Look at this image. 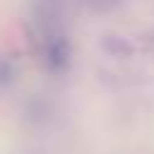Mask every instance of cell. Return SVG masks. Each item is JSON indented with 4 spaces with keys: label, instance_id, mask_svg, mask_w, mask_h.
<instances>
[{
    "label": "cell",
    "instance_id": "obj_1",
    "mask_svg": "<svg viewBox=\"0 0 154 154\" xmlns=\"http://www.w3.org/2000/svg\"><path fill=\"white\" fill-rule=\"evenodd\" d=\"M41 55H43V65L53 75H63L72 63L70 38L60 31H48L43 36V43H41Z\"/></svg>",
    "mask_w": 154,
    "mask_h": 154
}]
</instances>
